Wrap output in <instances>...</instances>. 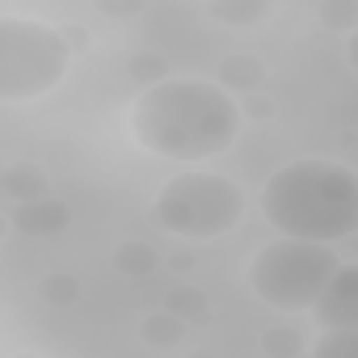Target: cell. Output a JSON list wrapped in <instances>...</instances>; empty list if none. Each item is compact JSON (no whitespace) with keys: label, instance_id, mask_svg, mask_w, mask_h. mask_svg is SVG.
Masks as SVG:
<instances>
[{"label":"cell","instance_id":"cb8c5ba5","mask_svg":"<svg viewBox=\"0 0 358 358\" xmlns=\"http://www.w3.org/2000/svg\"><path fill=\"white\" fill-rule=\"evenodd\" d=\"M5 232H9V224H5V215H0V241H5Z\"/></svg>","mask_w":358,"mask_h":358},{"label":"cell","instance_id":"d6986e66","mask_svg":"<svg viewBox=\"0 0 358 358\" xmlns=\"http://www.w3.org/2000/svg\"><path fill=\"white\" fill-rule=\"evenodd\" d=\"M236 110H241V122H245V118H249V122H270L278 106H274V97L262 89V93H249V97H241V101H236Z\"/></svg>","mask_w":358,"mask_h":358},{"label":"cell","instance_id":"3957f363","mask_svg":"<svg viewBox=\"0 0 358 358\" xmlns=\"http://www.w3.org/2000/svg\"><path fill=\"white\" fill-rule=\"evenodd\" d=\"M241 215H245V190L232 177L207 169H186L169 177L152 203V224L186 241H215L232 232Z\"/></svg>","mask_w":358,"mask_h":358},{"label":"cell","instance_id":"e0dca14e","mask_svg":"<svg viewBox=\"0 0 358 358\" xmlns=\"http://www.w3.org/2000/svg\"><path fill=\"white\" fill-rule=\"evenodd\" d=\"M316 17L333 34H358V0H324Z\"/></svg>","mask_w":358,"mask_h":358},{"label":"cell","instance_id":"d4e9b609","mask_svg":"<svg viewBox=\"0 0 358 358\" xmlns=\"http://www.w3.org/2000/svg\"><path fill=\"white\" fill-rule=\"evenodd\" d=\"M13 358H38V354H13Z\"/></svg>","mask_w":358,"mask_h":358},{"label":"cell","instance_id":"8fae6325","mask_svg":"<svg viewBox=\"0 0 358 358\" xmlns=\"http://www.w3.org/2000/svg\"><path fill=\"white\" fill-rule=\"evenodd\" d=\"M270 13H274V0H207V17L232 30H253L270 22Z\"/></svg>","mask_w":358,"mask_h":358},{"label":"cell","instance_id":"ac0fdd59","mask_svg":"<svg viewBox=\"0 0 358 358\" xmlns=\"http://www.w3.org/2000/svg\"><path fill=\"white\" fill-rule=\"evenodd\" d=\"M312 358H358V329H333L316 341Z\"/></svg>","mask_w":358,"mask_h":358},{"label":"cell","instance_id":"7a4b0ae2","mask_svg":"<svg viewBox=\"0 0 358 358\" xmlns=\"http://www.w3.org/2000/svg\"><path fill=\"white\" fill-rule=\"evenodd\" d=\"M257 207L287 241H350L358 232V173L324 156L291 160L266 177Z\"/></svg>","mask_w":358,"mask_h":358},{"label":"cell","instance_id":"2e32d148","mask_svg":"<svg viewBox=\"0 0 358 358\" xmlns=\"http://www.w3.org/2000/svg\"><path fill=\"white\" fill-rule=\"evenodd\" d=\"M127 76H131V80L139 85V93H143V89L169 80V59L156 55V51H135V55L127 59Z\"/></svg>","mask_w":358,"mask_h":358},{"label":"cell","instance_id":"52a82bcc","mask_svg":"<svg viewBox=\"0 0 358 358\" xmlns=\"http://www.w3.org/2000/svg\"><path fill=\"white\" fill-rule=\"evenodd\" d=\"M22 236H64L72 228V207L55 194L38 199V203H22V207H9V220Z\"/></svg>","mask_w":358,"mask_h":358},{"label":"cell","instance_id":"ffe728a7","mask_svg":"<svg viewBox=\"0 0 358 358\" xmlns=\"http://www.w3.org/2000/svg\"><path fill=\"white\" fill-rule=\"evenodd\" d=\"M97 13L110 22H131L143 13V0H97Z\"/></svg>","mask_w":358,"mask_h":358},{"label":"cell","instance_id":"7c38bea8","mask_svg":"<svg viewBox=\"0 0 358 358\" xmlns=\"http://www.w3.org/2000/svg\"><path fill=\"white\" fill-rule=\"evenodd\" d=\"M114 270L118 274H127V278H148V274H156V266H160V249L152 245V241H122L118 249H114Z\"/></svg>","mask_w":358,"mask_h":358},{"label":"cell","instance_id":"8992f818","mask_svg":"<svg viewBox=\"0 0 358 358\" xmlns=\"http://www.w3.org/2000/svg\"><path fill=\"white\" fill-rule=\"evenodd\" d=\"M312 316H316V324L324 333H333V329H358V266L341 262L333 270L329 287L312 303Z\"/></svg>","mask_w":358,"mask_h":358},{"label":"cell","instance_id":"277c9868","mask_svg":"<svg viewBox=\"0 0 358 358\" xmlns=\"http://www.w3.org/2000/svg\"><path fill=\"white\" fill-rule=\"evenodd\" d=\"M72 68L59 26L0 13V101H38Z\"/></svg>","mask_w":358,"mask_h":358},{"label":"cell","instance_id":"7402d4cb","mask_svg":"<svg viewBox=\"0 0 358 358\" xmlns=\"http://www.w3.org/2000/svg\"><path fill=\"white\" fill-rule=\"evenodd\" d=\"M345 64L350 72H358V34H345Z\"/></svg>","mask_w":358,"mask_h":358},{"label":"cell","instance_id":"4fadbf2b","mask_svg":"<svg viewBox=\"0 0 358 358\" xmlns=\"http://www.w3.org/2000/svg\"><path fill=\"white\" fill-rule=\"evenodd\" d=\"M139 337H143V345H152V350H173V345H182V341L190 337V329H186L182 320H173L169 312H152V316L139 320Z\"/></svg>","mask_w":358,"mask_h":358},{"label":"cell","instance_id":"5bb4252c","mask_svg":"<svg viewBox=\"0 0 358 358\" xmlns=\"http://www.w3.org/2000/svg\"><path fill=\"white\" fill-rule=\"evenodd\" d=\"M80 291H85L80 278L68 274V270H51V274L38 278V299L47 308H72V303H80Z\"/></svg>","mask_w":358,"mask_h":358},{"label":"cell","instance_id":"9a60e30c","mask_svg":"<svg viewBox=\"0 0 358 358\" xmlns=\"http://www.w3.org/2000/svg\"><path fill=\"white\" fill-rule=\"evenodd\" d=\"M257 345H262L266 358H299V350H303V333H299L295 324H270V329L257 337Z\"/></svg>","mask_w":358,"mask_h":358},{"label":"cell","instance_id":"6da1fadb","mask_svg":"<svg viewBox=\"0 0 358 358\" xmlns=\"http://www.w3.org/2000/svg\"><path fill=\"white\" fill-rule=\"evenodd\" d=\"M127 122H131V139L143 152L177 164L224 156L241 135L236 97H228L211 80H182V76H169L143 89Z\"/></svg>","mask_w":358,"mask_h":358},{"label":"cell","instance_id":"9c48e42d","mask_svg":"<svg viewBox=\"0 0 358 358\" xmlns=\"http://www.w3.org/2000/svg\"><path fill=\"white\" fill-rule=\"evenodd\" d=\"M0 194L9 199V207H22V203H38L51 194V182H47V169L34 164V160H22V164H9L0 173Z\"/></svg>","mask_w":358,"mask_h":358},{"label":"cell","instance_id":"5b68a950","mask_svg":"<svg viewBox=\"0 0 358 358\" xmlns=\"http://www.w3.org/2000/svg\"><path fill=\"white\" fill-rule=\"evenodd\" d=\"M337 266H341V257L333 253V245L278 236L253 253L249 287L262 303H270L278 312H312V303L320 299V291L329 287Z\"/></svg>","mask_w":358,"mask_h":358},{"label":"cell","instance_id":"ba28073f","mask_svg":"<svg viewBox=\"0 0 358 358\" xmlns=\"http://www.w3.org/2000/svg\"><path fill=\"white\" fill-rule=\"evenodd\" d=\"M228 97H249V93H262L266 85V64L249 51H228L220 64H215V80Z\"/></svg>","mask_w":358,"mask_h":358},{"label":"cell","instance_id":"30bf717a","mask_svg":"<svg viewBox=\"0 0 358 358\" xmlns=\"http://www.w3.org/2000/svg\"><path fill=\"white\" fill-rule=\"evenodd\" d=\"M160 312H169L173 320H182L186 329H203V324H211V299H207L203 287H190V282L169 287Z\"/></svg>","mask_w":358,"mask_h":358},{"label":"cell","instance_id":"603a6c76","mask_svg":"<svg viewBox=\"0 0 358 358\" xmlns=\"http://www.w3.org/2000/svg\"><path fill=\"white\" fill-rule=\"evenodd\" d=\"M190 358H215V354H211V350H194Z\"/></svg>","mask_w":358,"mask_h":358},{"label":"cell","instance_id":"44dd1931","mask_svg":"<svg viewBox=\"0 0 358 358\" xmlns=\"http://www.w3.org/2000/svg\"><path fill=\"white\" fill-rule=\"evenodd\" d=\"M160 262H164L173 274H190V270H194V253H190V249H173V253L160 257Z\"/></svg>","mask_w":358,"mask_h":358}]
</instances>
